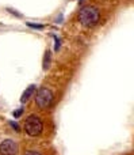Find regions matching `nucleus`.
<instances>
[{"mask_svg":"<svg viewBox=\"0 0 134 155\" xmlns=\"http://www.w3.org/2000/svg\"><path fill=\"white\" fill-rule=\"evenodd\" d=\"M100 19V14L95 7H84L79 12V21L84 27H94Z\"/></svg>","mask_w":134,"mask_h":155,"instance_id":"obj_1","label":"nucleus"},{"mask_svg":"<svg viewBox=\"0 0 134 155\" xmlns=\"http://www.w3.org/2000/svg\"><path fill=\"white\" fill-rule=\"evenodd\" d=\"M23 128L29 136H38V135H41V132L43 129V123L38 116L31 114L26 118Z\"/></svg>","mask_w":134,"mask_h":155,"instance_id":"obj_2","label":"nucleus"},{"mask_svg":"<svg viewBox=\"0 0 134 155\" xmlns=\"http://www.w3.org/2000/svg\"><path fill=\"white\" fill-rule=\"evenodd\" d=\"M35 102H37L38 107H41V109L50 107L51 102H53V93H51L50 88L41 87L35 94Z\"/></svg>","mask_w":134,"mask_h":155,"instance_id":"obj_3","label":"nucleus"},{"mask_svg":"<svg viewBox=\"0 0 134 155\" xmlns=\"http://www.w3.org/2000/svg\"><path fill=\"white\" fill-rule=\"evenodd\" d=\"M18 144L11 139H5L0 143V155H16Z\"/></svg>","mask_w":134,"mask_h":155,"instance_id":"obj_4","label":"nucleus"},{"mask_svg":"<svg viewBox=\"0 0 134 155\" xmlns=\"http://www.w3.org/2000/svg\"><path fill=\"white\" fill-rule=\"evenodd\" d=\"M34 93H35V86H34V84L29 86V88H27V90H24V93L22 94L20 101H22V102H27V101L30 99V97H31Z\"/></svg>","mask_w":134,"mask_h":155,"instance_id":"obj_5","label":"nucleus"},{"mask_svg":"<svg viewBox=\"0 0 134 155\" xmlns=\"http://www.w3.org/2000/svg\"><path fill=\"white\" fill-rule=\"evenodd\" d=\"M49 59H50V52H46V54H45V64H43V68H46L49 65Z\"/></svg>","mask_w":134,"mask_h":155,"instance_id":"obj_6","label":"nucleus"},{"mask_svg":"<svg viewBox=\"0 0 134 155\" xmlns=\"http://www.w3.org/2000/svg\"><path fill=\"white\" fill-rule=\"evenodd\" d=\"M22 113H23V109H22V107H20V109H18V110H16V112H14V117H15V118H18L19 116L22 114Z\"/></svg>","mask_w":134,"mask_h":155,"instance_id":"obj_7","label":"nucleus"},{"mask_svg":"<svg viewBox=\"0 0 134 155\" xmlns=\"http://www.w3.org/2000/svg\"><path fill=\"white\" fill-rule=\"evenodd\" d=\"M24 155H41V153H38V151H35V150H29Z\"/></svg>","mask_w":134,"mask_h":155,"instance_id":"obj_8","label":"nucleus"},{"mask_svg":"<svg viewBox=\"0 0 134 155\" xmlns=\"http://www.w3.org/2000/svg\"><path fill=\"white\" fill-rule=\"evenodd\" d=\"M10 125L12 127V128L15 129V131H19V125H18V124H16V123H12V121H11V123H10Z\"/></svg>","mask_w":134,"mask_h":155,"instance_id":"obj_9","label":"nucleus"}]
</instances>
